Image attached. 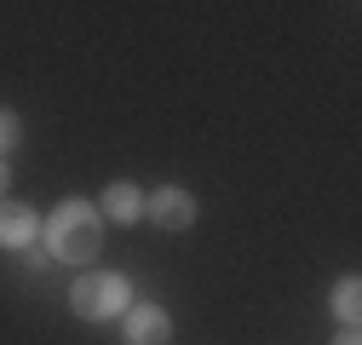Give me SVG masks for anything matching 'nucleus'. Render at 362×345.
I'll use <instances>...</instances> for the list:
<instances>
[{
    "mask_svg": "<svg viewBox=\"0 0 362 345\" xmlns=\"http://www.w3.org/2000/svg\"><path fill=\"white\" fill-rule=\"evenodd\" d=\"M40 236H47V259L93 271V265H98V253H104V213H98V201L69 196V201H58V207L47 213Z\"/></svg>",
    "mask_w": 362,
    "mask_h": 345,
    "instance_id": "1",
    "label": "nucleus"
},
{
    "mask_svg": "<svg viewBox=\"0 0 362 345\" xmlns=\"http://www.w3.org/2000/svg\"><path fill=\"white\" fill-rule=\"evenodd\" d=\"M132 305V282L121 271H81L75 288H69V311L81 322H110Z\"/></svg>",
    "mask_w": 362,
    "mask_h": 345,
    "instance_id": "2",
    "label": "nucleus"
},
{
    "mask_svg": "<svg viewBox=\"0 0 362 345\" xmlns=\"http://www.w3.org/2000/svg\"><path fill=\"white\" fill-rule=\"evenodd\" d=\"M196 196L185 190V185H161L156 196H144V219L150 225H161V230H190L196 225Z\"/></svg>",
    "mask_w": 362,
    "mask_h": 345,
    "instance_id": "3",
    "label": "nucleus"
},
{
    "mask_svg": "<svg viewBox=\"0 0 362 345\" xmlns=\"http://www.w3.org/2000/svg\"><path fill=\"white\" fill-rule=\"evenodd\" d=\"M121 339L127 345H167L173 339V317L161 305H150V299L144 305H127L121 311Z\"/></svg>",
    "mask_w": 362,
    "mask_h": 345,
    "instance_id": "4",
    "label": "nucleus"
},
{
    "mask_svg": "<svg viewBox=\"0 0 362 345\" xmlns=\"http://www.w3.org/2000/svg\"><path fill=\"white\" fill-rule=\"evenodd\" d=\"M98 213H104L110 225H139V219H144V190H139V185H127V179H115V185H104Z\"/></svg>",
    "mask_w": 362,
    "mask_h": 345,
    "instance_id": "5",
    "label": "nucleus"
},
{
    "mask_svg": "<svg viewBox=\"0 0 362 345\" xmlns=\"http://www.w3.org/2000/svg\"><path fill=\"white\" fill-rule=\"evenodd\" d=\"M40 236V219L23 207V201H0V247L6 253H18V247H29Z\"/></svg>",
    "mask_w": 362,
    "mask_h": 345,
    "instance_id": "6",
    "label": "nucleus"
},
{
    "mask_svg": "<svg viewBox=\"0 0 362 345\" xmlns=\"http://www.w3.org/2000/svg\"><path fill=\"white\" fill-rule=\"evenodd\" d=\"M334 317H339L345 328H356V317H362V282H356V276H339V282H334Z\"/></svg>",
    "mask_w": 362,
    "mask_h": 345,
    "instance_id": "7",
    "label": "nucleus"
},
{
    "mask_svg": "<svg viewBox=\"0 0 362 345\" xmlns=\"http://www.w3.org/2000/svg\"><path fill=\"white\" fill-rule=\"evenodd\" d=\"M18 139H23V121H18L12 110H0V161L18 150Z\"/></svg>",
    "mask_w": 362,
    "mask_h": 345,
    "instance_id": "8",
    "label": "nucleus"
},
{
    "mask_svg": "<svg viewBox=\"0 0 362 345\" xmlns=\"http://www.w3.org/2000/svg\"><path fill=\"white\" fill-rule=\"evenodd\" d=\"M6 190H12V167L0 161V201H6Z\"/></svg>",
    "mask_w": 362,
    "mask_h": 345,
    "instance_id": "9",
    "label": "nucleus"
},
{
    "mask_svg": "<svg viewBox=\"0 0 362 345\" xmlns=\"http://www.w3.org/2000/svg\"><path fill=\"white\" fill-rule=\"evenodd\" d=\"M334 345H362V339H356V328H345V334H339Z\"/></svg>",
    "mask_w": 362,
    "mask_h": 345,
    "instance_id": "10",
    "label": "nucleus"
}]
</instances>
